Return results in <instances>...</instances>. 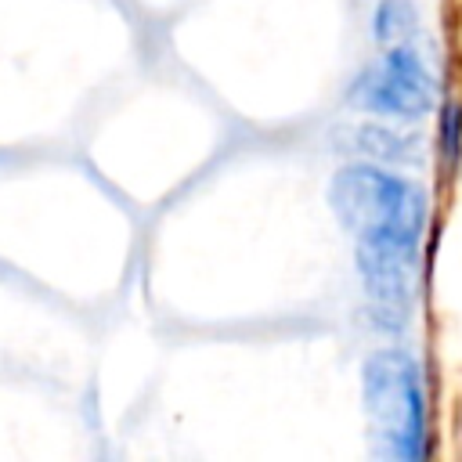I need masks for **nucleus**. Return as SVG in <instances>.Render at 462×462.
Listing matches in <instances>:
<instances>
[{
  "mask_svg": "<svg viewBox=\"0 0 462 462\" xmlns=\"http://www.w3.org/2000/svg\"><path fill=\"white\" fill-rule=\"evenodd\" d=\"M437 152L444 159L448 170H455L462 162V108L458 105H444L440 108V119H437Z\"/></svg>",
  "mask_w": 462,
  "mask_h": 462,
  "instance_id": "nucleus-6",
  "label": "nucleus"
},
{
  "mask_svg": "<svg viewBox=\"0 0 462 462\" xmlns=\"http://www.w3.org/2000/svg\"><path fill=\"white\" fill-rule=\"evenodd\" d=\"M433 76L415 43L383 47V58L361 69L346 90L350 108L393 123H415L433 112Z\"/></svg>",
  "mask_w": 462,
  "mask_h": 462,
  "instance_id": "nucleus-3",
  "label": "nucleus"
},
{
  "mask_svg": "<svg viewBox=\"0 0 462 462\" xmlns=\"http://www.w3.org/2000/svg\"><path fill=\"white\" fill-rule=\"evenodd\" d=\"M361 401L375 455L422 462L430 451V411L422 365L408 346H383L365 357Z\"/></svg>",
  "mask_w": 462,
  "mask_h": 462,
  "instance_id": "nucleus-2",
  "label": "nucleus"
},
{
  "mask_svg": "<svg viewBox=\"0 0 462 462\" xmlns=\"http://www.w3.org/2000/svg\"><path fill=\"white\" fill-rule=\"evenodd\" d=\"M328 206L339 227L354 238L357 271L401 274L419 271L426 235V191L379 162H350L328 184Z\"/></svg>",
  "mask_w": 462,
  "mask_h": 462,
  "instance_id": "nucleus-1",
  "label": "nucleus"
},
{
  "mask_svg": "<svg viewBox=\"0 0 462 462\" xmlns=\"http://www.w3.org/2000/svg\"><path fill=\"white\" fill-rule=\"evenodd\" d=\"M350 148L379 166H419L422 162V141L415 134H404L393 119H372L361 126H350Z\"/></svg>",
  "mask_w": 462,
  "mask_h": 462,
  "instance_id": "nucleus-4",
  "label": "nucleus"
},
{
  "mask_svg": "<svg viewBox=\"0 0 462 462\" xmlns=\"http://www.w3.org/2000/svg\"><path fill=\"white\" fill-rule=\"evenodd\" d=\"M422 22H419V7L411 0H379L372 11V36L379 47H401V43H415Z\"/></svg>",
  "mask_w": 462,
  "mask_h": 462,
  "instance_id": "nucleus-5",
  "label": "nucleus"
}]
</instances>
